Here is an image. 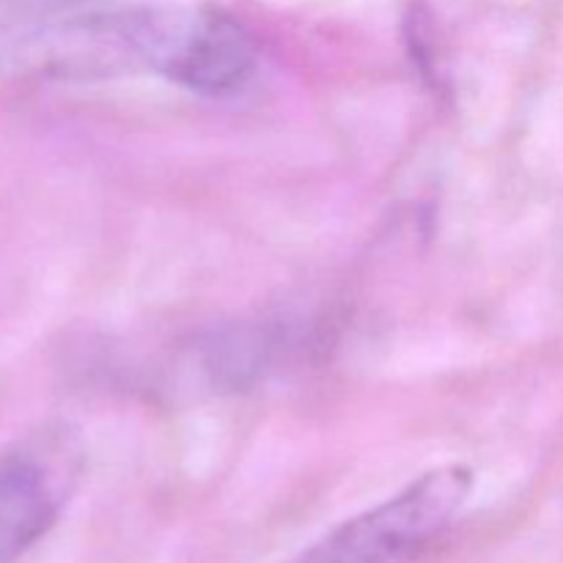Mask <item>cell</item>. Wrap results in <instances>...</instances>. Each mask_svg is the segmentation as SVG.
Returning a JSON list of instances; mask_svg holds the SVG:
<instances>
[{
  "label": "cell",
  "mask_w": 563,
  "mask_h": 563,
  "mask_svg": "<svg viewBox=\"0 0 563 563\" xmlns=\"http://www.w3.org/2000/svg\"><path fill=\"white\" fill-rule=\"evenodd\" d=\"M264 357H267V346H264V339H258V333L234 330V333L220 335L209 346V372L220 385L236 388L262 372Z\"/></svg>",
  "instance_id": "obj_4"
},
{
  "label": "cell",
  "mask_w": 563,
  "mask_h": 563,
  "mask_svg": "<svg viewBox=\"0 0 563 563\" xmlns=\"http://www.w3.org/2000/svg\"><path fill=\"white\" fill-rule=\"evenodd\" d=\"M473 489V473L445 465L399 495L341 522L289 563H416L451 526Z\"/></svg>",
  "instance_id": "obj_1"
},
{
  "label": "cell",
  "mask_w": 563,
  "mask_h": 563,
  "mask_svg": "<svg viewBox=\"0 0 563 563\" xmlns=\"http://www.w3.org/2000/svg\"><path fill=\"white\" fill-rule=\"evenodd\" d=\"M256 58V42L242 22L225 11L198 9L170 82L207 97H223L253 75Z\"/></svg>",
  "instance_id": "obj_2"
},
{
  "label": "cell",
  "mask_w": 563,
  "mask_h": 563,
  "mask_svg": "<svg viewBox=\"0 0 563 563\" xmlns=\"http://www.w3.org/2000/svg\"><path fill=\"white\" fill-rule=\"evenodd\" d=\"M60 511V489L47 467L33 456L0 462V563L25 555Z\"/></svg>",
  "instance_id": "obj_3"
}]
</instances>
